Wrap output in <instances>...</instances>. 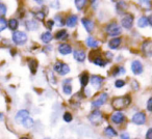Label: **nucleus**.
<instances>
[{
	"instance_id": "4be33fe9",
	"label": "nucleus",
	"mask_w": 152,
	"mask_h": 139,
	"mask_svg": "<svg viewBox=\"0 0 152 139\" xmlns=\"http://www.w3.org/2000/svg\"><path fill=\"white\" fill-rule=\"evenodd\" d=\"M86 43H87L88 46L91 47V48H97V47L99 46V43L94 38H92V36H89V38H87V42Z\"/></svg>"
},
{
	"instance_id": "bb28decb",
	"label": "nucleus",
	"mask_w": 152,
	"mask_h": 139,
	"mask_svg": "<svg viewBox=\"0 0 152 139\" xmlns=\"http://www.w3.org/2000/svg\"><path fill=\"white\" fill-rule=\"evenodd\" d=\"M18 25H19V23H18V20H16V19H11L9 21V23H7L9 28L11 30H14V31L18 28Z\"/></svg>"
},
{
	"instance_id": "2eb2a0df",
	"label": "nucleus",
	"mask_w": 152,
	"mask_h": 139,
	"mask_svg": "<svg viewBox=\"0 0 152 139\" xmlns=\"http://www.w3.org/2000/svg\"><path fill=\"white\" fill-rule=\"evenodd\" d=\"M74 58L78 62H83L86 59V52L83 50H75L74 51Z\"/></svg>"
},
{
	"instance_id": "4c0bfd02",
	"label": "nucleus",
	"mask_w": 152,
	"mask_h": 139,
	"mask_svg": "<svg viewBox=\"0 0 152 139\" xmlns=\"http://www.w3.org/2000/svg\"><path fill=\"white\" fill-rule=\"evenodd\" d=\"M72 119H73V117H72L71 113H69V112H66V113L64 114V120H65L66 122H71Z\"/></svg>"
},
{
	"instance_id": "f704fd0d",
	"label": "nucleus",
	"mask_w": 152,
	"mask_h": 139,
	"mask_svg": "<svg viewBox=\"0 0 152 139\" xmlns=\"http://www.w3.org/2000/svg\"><path fill=\"white\" fill-rule=\"evenodd\" d=\"M7 20L4 19V18H0V31H2V30H4L5 28H7Z\"/></svg>"
},
{
	"instance_id": "aec40b11",
	"label": "nucleus",
	"mask_w": 152,
	"mask_h": 139,
	"mask_svg": "<svg viewBox=\"0 0 152 139\" xmlns=\"http://www.w3.org/2000/svg\"><path fill=\"white\" fill-rule=\"evenodd\" d=\"M104 134L108 137H116L117 135H118V133H117V131L115 130L113 127L108 126V127H106L105 130H104Z\"/></svg>"
},
{
	"instance_id": "2f4dec72",
	"label": "nucleus",
	"mask_w": 152,
	"mask_h": 139,
	"mask_svg": "<svg viewBox=\"0 0 152 139\" xmlns=\"http://www.w3.org/2000/svg\"><path fill=\"white\" fill-rule=\"evenodd\" d=\"M86 3H87V1H86V0H76V1H75L76 7H77V9H79V11L85 7Z\"/></svg>"
},
{
	"instance_id": "c9c22d12",
	"label": "nucleus",
	"mask_w": 152,
	"mask_h": 139,
	"mask_svg": "<svg viewBox=\"0 0 152 139\" xmlns=\"http://www.w3.org/2000/svg\"><path fill=\"white\" fill-rule=\"evenodd\" d=\"M63 90L66 95H71L72 93V86L70 84H64L63 86Z\"/></svg>"
},
{
	"instance_id": "f03ea898",
	"label": "nucleus",
	"mask_w": 152,
	"mask_h": 139,
	"mask_svg": "<svg viewBox=\"0 0 152 139\" xmlns=\"http://www.w3.org/2000/svg\"><path fill=\"white\" fill-rule=\"evenodd\" d=\"M105 31L107 32V34H110V36H118L119 34L122 32V29H121V27L116 22H113V23H110L106 26Z\"/></svg>"
},
{
	"instance_id": "c756f323",
	"label": "nucleus",
	"mask_w": 152,
	"mask_h": 139,
	"mask_svg": "<svg viewBox=\"0 0 152 139\" xmlns=\"http://www.w3.org/2000/svg\"><path fill=\"white\" fill-rule=\"evenodd\" d=\"M93 62L95 63L96 65H98V67H104V65L106 64V61L104 60V59H102L101 57H95V58L93 59Z\"/></svg>"
},
{
	"instance_id": "6e6552de",
	"label": "nucleus",
	"mask_w": 152,
	"mask_h": 139,
	"mask_svg": "<svg viewBox=\"0 0 152 139\" xmlns=\"http://www.w3.org/2000/svg\"><path fill=\"white\" fill-rule=\"evenodd\" d=\"M132 122L135 125H144L146 122V114L144 112H137L132 116Z\"/></svg>"
},
{
	"instance_id": "a211bd4d",
	"label": "nucleus",
	"mask_w": 152,
	"mask_h": 139,
	"mask_svg": "<svg viewBox=\"0 0 152 139\" xmlns=\"http://www.w3.org/2000/svg\"><path fill=\"white\" fill-rule=\"evenodd\" d=\"M121 44V38H114L108 42V47L110 49H117Z\"/></svg>"
},
{
	"instance_id": "f257e3e1",
	"label": "nucleus",
	"mask_w": 152,
	"mask_h": 139,
	"mask_svg": "<svg viewBox=\"0 0 152 139\" xmlns=\"http://www.w3.org/2000/svg\"><path fill=\"white\" fill-rule=\"evenodd\" d=\"M130 102H131L130 97H129V96H124V97L115 98L112 101V104L115 109L120 111V110H123L124 108H126L127 106L130 104Z\"/></svg>"
},
{
	"instance_id": "20e7f679",
	"label": "nucleus",
	"mask_w": 152,
	"mask_h": 139,
	"mask_svg": "<svg viewBox=\"0 0 152 139\" xmlns=\"http://www.w3.org/2000/svg\"><path fill=\"white\" fill-rule=\"evenodd\" d=\"M54 71L57 73V74L63 75L64 76V75L68 74V73L70 72V67L67 63H64V62L58 61V62H56L54 64Z\"/></svg>"
},
{
	"instance_id": "7ed1b4c3",
	"label": "nucleus",
	"mask_w": 152,
	"mask_h": 139,
	"mask_svg": "<svg viewBox=\"0 0 152 139\" xmlns=\"http://www.w3.org/2000/svg\"><path fill=\"white\" fill-rule=\"evenodd\" d=\"M13 41L17 45H24L27 42V35L23 31H15L13 33Z\"/></svg>"
},
{
	"instance_id": "9d476101",
	"label": "nucleus",
	"mask_w": 152,
	"mask_h": 139,
	"mask_svg": "<svg viewBox=\"0 0 152 139\" xmlns=\"http://www.w3.org/2000/svg\"><path fill=\"white\" fill-rule=\"evenodd\" d=\"M29 117V112L27 110H19L15 116V120L18 124H22L25 118Z\"/></svg>"
},
{
	"instance_id": "39448f33",
	"label": "nucleus",
	"mask_w": 152,
	"mask_h": 139,
	"mask_svg": "<svg viewBox=\"0 0 152 139\" xmlns=\"http://www.w3.org/2000/svg\"><path fill=\"white\" fill-rule=\"evenodd\" d=\"M133 20H134V18H133L132 15H130V14H126V15L122 18V20H121V23H122V26L124 28H126V29H130L133 25Z\"/></svg>"
},
{
	"instance_id": "5701e85b",
	"label": "nucleus",
	"mask_w": 152,
	"mask_h": 139,
	"mask_svg": "<svg viewBox=\"0 0 152 139\" xmlns=\"http://www.w3.org/2000/svg\"><path fill=\"white\" fill-rule=\"evenodd\" d=\"M41 40L43 41V43L48 44V43L51 42V40H52V34H51L49 31L44 32V33H42V35H41Z\"/></svg>"
},
{
	"instance_id": "0eeeda50",
	"label": "nucleus",
	"mask_w": 152,
	"mask_h": 139,
	"mask_svg": "<svg viewBox=\"0 0 152 139\" xmlns=\"http://www.w3.org/2000/svg\"><path fill=\"white\" fill-rule=\"evenodd\" d=\"M106 101H107V95H106V93H101V95H99L97 98H95V99L93 100L92 106H93L94 108H98L101 105H103Z\"/></svg>"
},
{
	"instance_id": "72a5a7b5",
	"label": "nucleus",
	"mask_w": 152,
	"mask_h": 139,
	"mask_svg": "<svg viewBox=\"0 0 152 139\" xmlns=\"http://www.w3.org/2000/svg\"><path fill=\"white\" fill-rule=\"evenodd\" d=\"M7 5L4 4V3H1L0 2V18H2L3 16L7 14Z\"/></svg>"
},
{
	"instance_id": "ea45409f",
	"label": "nucleus",
	"mask_w": 152,
	"mask_h": 139,
	"mask_svg": "<svg viewBox=\"0 0 152 139\" xmlns=\"http://www.w3.org/2000/svg\"><path fill=\"white\" fill-rule=\"evenodd\" d=\"M147 109H148V111L152 112V98H150V99L148 100V102H147Z\"/></svg>"
},
{
	"instance_id": "7c9ffc66",
	"label": "nucleus",
	"mask_w": 152,
	"mask_h": 139,
	"mask_svg": "<svg viewBox=\"0 0 152 139\" xmlns=\"http://www.w3.org/2000/svg\"><path fill=\"white\" fill-rule=\"evenodd\" d=\"M45 15H46V13H43V12H37V13H34V19L38 20V21H43L45 18Z\"/></svg>"
},
{
	"instance_id": "473e14b6",
	"label": "nucleus",
	"mask_w": 152,
	"mask_h": 139,
	"mask_svg": "<svg viewBox=\"0 0 152 139\" xmlns=\"http://www.w3.org/2000/svg\"><path fill=\"white\" fill-rule=\"evenodd\" d=\"M124 73H125V69H124V67H117L116 69H115L113 75H114V76H119V75L124 74Z\"/></svg>"
},
{
	"instance_id": "ddd939ff",
	"label": "nucleus",
	"mask_w": 152,
	"mask_h": 139,
	"mask_svg": "<svg viewBox=\"0 0 152 139\" xmlns=\"http://www.w3.org/2000/svg\"><path fill=\"white\" fill-rule=\"evenodd\" d=\"M131 71L134 75H140L143 72V65L139 60H134L131 63Z\"/></svg>"
},
{
	"instance_id": "6ab92c4d",
	"label": "nucleus",
	"mask_w": 152,
	"mask_h": 139,
	"mask_svg": "<svg viewBox=\"0 0 152 139\" xmlns=\"http://www.w3.org/2000/svg\"><path fill=\"white\" fill-rule=\"evenodd\" d=\"M66 24H67L68 27H74V26L77 24V16L72 15L66 20Z\"/></svg>"
},
{
	"instance_id": "f8f14e48",
	"label": "nucleus",
	"mask_w": 152,
	"mask_h": 139,
	"mask_svg": "<svg viewBox=\"0 0 152 139\" xmlns=\"http://www.w3.org/2000/svg\"><path fill=\"white\" fill-rule=\"evenodd\" d=\"M103 81H104L103 77L99 76V75H93V76L91 77L92 86H94L95 88H99L102 83H103Z\"/></svg>"
},
{
	"instance_id": "b1692460",
	"label": "nucleus",
	"mask_w": 152,
	"mask_h": 139,
	"mask_svg": "<svg viewBox=\"0 0 152 139\" xmlns=\"http://www.w3.org/2000/svg\"><path fill=\"white\" fill-rule=\"evenodd\" d=\"M89 80H90V77L88 75V73H83V75L80 76V84L83 87H86L87 84L89 83Z\"/></svg>"
},
{
	"instance_id": "a19ab883",
	"label": "nucleus",
	"mask_w": 152,
	"mask_h": 139,
	"mask_svg": "<svg viewBox=\"0 0 152 139\" xmlns=\"http://www.w3.org/2000/svg\"><path fill=\"white\" fill-rule=\"evenodd\" d=\"M53 25H54V20H49V21H47L46 26H47V28H48V29H51Z\"/></svg>"
},
{
	"instance_id": "f3484780",
	"label": "nucleus",
	"mask_w": 152,
	"mask_h": 139,
	"mask_svg": "<svg viewBox=\"0 0 152 139\" xmlns=\"http://www.w3.org/2000/svg\"><path fill=\"white\" fill-rule=\"evenodd\" d=\"M25 27L27 28L28 30H37L39 28V24L37 23V21L28 20V21L25 22Z\"/></svg>"
},
{
	"instance_id": "dca6fc26",
	"label": "nucleus",
	"mask_w": 152,
	"mask_h": 139,
	"mask_svg": "<svg viewBox=\"0 0 152 139\" xmlns=\"http://www.w3.org/2000/svg\"><path fill=\"white\" fill-rule=\"evenodd\" d=\"M81 22H83V25L85 26L86 30H87L88 32H91L92 30L94 29V22L92 21V20L83 18V19L81 20Z\"/></svg>"
},
{
	"instance_id": "393cba45",
	"label": "nucleus",
	"mask_w": 152,
	"mask_h": 139,
	"mask_svg": "<svg viewBox=\"0 0 152 139\" xmlns=\"http://www.w3.org/2000/svg\"><path fill=\"white\" fill-rule=\"evenodd\" d=\"M68 38V33L65 29L59 30V31H57L56 34H55V38H56V40H65V38Z\"/></svg>"
},
{
	"instance_id": "e433bc0d",
	"label": "nucleus",
	"mask_w": 152,
	"mask_h": 139,
	"mask_svg": "<svg viewBox=\"0 0 152 139\" xmlns=\"http://www.w3.org/2000/svg\"><path fill=\"white\" fill-rule=\"evenodd\" d=\"M54 20L57 22V25L58 26H63L64 24H65V22H64V18L61 17V16H55V18H54Z\"/></svg>"
},
{
	"instance_id": "58836bf2",
	"label": "nucleus",
	"mask_w": 152,
	"mask_h": 139,
	"mask_svg": "<svg viewBox=\"0 0 152 139\" xmlns=\"http://www.w3.org/2000/svg\"><path fill=\"white\" fill-rule=\"evenodd\" d=\"M115 85H116L117 88H121L125 85V81L124 80H121V79H118V80L115 82Z\"/></svg>"
},
{
	"instance_id": "c03bdc74",
	"label": "nucleus",
	"mask_w": 152,
	"mask_h": 139,
	"mask_svg": "<svg viewBox=\"0 0 152 139\" xmlns=\"http://www.w3.org/2000/svg\"><path fill=\"white\" fill-rule=\"evenodd\" d=\"M148 22H149V24L152 26V14L149 16V17H148Z\"/></svg>"
},
{
	"instance_id": "49530a36",
	"label": "nucleus",
	"mask_w": 152,
	"mask_h": 139,
	"mask_svg": "<svg viewBox=\"0 0 152 139\" xmlns=\"http://www.w3.org/2000/svg\"><path fill=\"white\" fill-rule=\"evenodd\" d=\"M44 139H51V138H49V137H46V138H44Z\"/></svg>"
},
{
	"instance_id": "79ce46f5",
	"label": "nucleus",
	"mask_w": 152,
	"mask_h": 139,
	"mask_svg": "<svg viewBox=\"0 0 152 139\" xmlns=\"http://www.w3.org/2000/svg\"><path fill=\"white\" fill-rule=\"evenodd\" d=\"M146 138L147 139H152V128L149 129L146 133Z\"/></svg>"
},
{
	"instance_id": "4468645a",
	"label": "nucleus",
	"mask_w": 152,
	"mask_h": 139,
	"mask_svg": "<svg viewBox=\"0 0 152 139\" xmlns=\"http://www.w3.org/2000/svg\"><path fill=\"white\" fill-rule=\"evenodd\" d=\"M58 52L61 53V55H68L72 52V48H71V46L68 44H61L58 46Z\"/></svg>"
},
{
	"instance_id": "423d86ee",
	"label": "nucleus",
	"mask_w": 152,
	"mask_h": 139,
	"mask_svg": "<svg viewBox=\"0 0 152 139\" xmlns=\"http://www.w3.org/2000/svg\"><path fill=\"white\" fill-rule=\"evenodd\" d=\"M89 120L93 125H99L100 122H102V114H101V112L98 111V110H95V111H93L89 115Z\"/></svg>"
},
{
	"instance_id": "c85d7f7f",
	"label": "nucleus",
	"mask_w": 152,
	"mask_h": 139,
	"mask_svg": "<svg viewBox=\"0 0 152 139\" xmlns=\"http://www.w3.org/2000/svg\"><path fill=\"white\" fill-rule=\"evenodd\" d=\"M140 5H141V7H143L144 9H146V11H149L150 9H151L152 7V3L151 1H147V0H143V1H140Z\"/></svg>"
},
{
	"instance_id": "9b49d317",
	"label": "nucleus",
	"mask_w": 152,
	"mask_h": 139,
	"mask_svg": "<svg viewBox=\"0 0 152 139\" xmlns=\"http://www.w3.org/2000/svg\"><path fill=\"white\" fill-rule=\"evenodd\" d=\"M142 50L146 56H152V42L145 41L142 45Z\"/></svg>"
},
{
	"instance_id": "cd10ccee",
	"label": "nucleus",
	"mask_w": 152,
	"mask_h": 139,
	"mask_svg": "<svg viewBox=\"0 0 152 139\" xmlns=\"http://www.w3.org/2000/svg\"><path fill=\"white\" fill-rule=\"evenodd\" d=\"M34 119H32L31 117H27V118H25V119L23 120V122H22V125H23L24 128H27V129L32 128V126H34Z\"/></svg>"
},
{
	"instance_id": "37998d69",
	"label": "nucleus",
	"mask_w": 152,
	"mask_h": 139,
	"mask_svg": "<svg viewBox=\"0 0 152 139\" xmlns=\"http://www.w3.org/2000/svg\"><path fill=\"white\" fill-rule=\"evenodd\" d=\"M121 139H129V135L127 134V133H123V134H121Z\"/></svg>"
},
{
	"instance_id": "1a4fd4ad",
	"label": "nucleus",
	"mask_w": 152,
	"mask_h": 139,
	"mask_svg": "<svg viewBox=\"0 0 152 139\" xmlns=\"http://www.w3.org/2000/svg\"><path fill=\"white\" fill-rule=\"evenodd\" d=\"M110 119H112V122H114V124H116V125H121L122 122H125L126 117H125V115L122 113V112L117 111V112H115V113L113 114L112 117H110Z\"/></svg>"
},
{
	"instance_id": "a18cd8bd",
	"label": "nucleus",
	"mask_w": 152,
	"mask_h": 139,
	"mask_svg": "<svg viewBox=\"0 0 152 139\" xmlns=\"http://www.w3.org/2000/svg\"><path fill=\"white\" fill-rule=\"evenodd\" d=\"M20 139H29V138H27V137H21Z\"/></svg>"
},
{
	"instance_id": "a878e982",
	"label": "nucleus",
	"mask_w": 152,
	"mask_h": 139,
	"mask_svg": "<svg viewBox=\"0 0 152 139\" xmlns=\"http://www.w3.org/2000/svg\"><path fill=\"white\" fill-rule=\"evenodd\" d=\"M148 24H149V22H148V18L145 17V16L141 17L139 19V21H137V25H139V27H141V28L146 27V26H147Z\"/></svg>"
},
{
	"instance_id": "412c9836",
	"label": "nucleus",
	"mask_w": 152,
	"mask_h": 139,
	"mask_svg": "<svg viewBox=\"0 0 152 139\" xmlns=\"http://www.w3.org/2000/svg\"><path fill=\"white\" fill-rule=\"evenodd\" d=\"M28 67L30 69V72L32 74H36L37 72V67H38V62H37L34 59H28Z\"/></svg>"
}]
</instances>
